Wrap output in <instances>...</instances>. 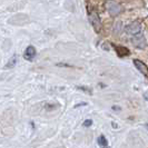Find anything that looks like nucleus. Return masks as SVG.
I'll return each instance as SVG.
<instances>
[{
  "label": "nucleus",
  "instance_id": "nucleus-1",
  "mask_svg": "<svg viewBox=\"0 0 148 148\" xmlns=\"http://www.w3.org/2000/svg\"><path fill=\"white\" fill-rule=\"evenodd\" d=\"M88 17L89 21L92 25V27L95 28V30L96 31H100V29H101V21H100V18H99L98 14L95 12V11H90Z\"/></svg>",
  "mask_w": 148,
  "mask_h": 148
},
{
  "label": "nucleus",
  "instance_id": "nucleus-2",
  "mask_svg": "<svg viewBox=\"0 0 148 148\" xmlns=\"http://www.w3.org/2000/svg\"><path fill=\"white\" fill-rule=\"evenodd\" d=\"M141 30V26L139 22H133V23H129L128 26L125 27V31H126L128 35H133V36H136L140 32Z\"/></svg>",
  "mask_w": 148,
  "mask_h": 148
},
{
  "label": "nucleus",
  "instance_id": "nucleus-3",
  "mask_svg": "<svg viewBox=\"0 0 148 148\" xmlns=\"http://www.w3.org/2000/svg\"><path fill=\"white\" fill-rule=\"evenodd\" d=\"M134 65L145 77H148V67L145 62H143L139 59H134Z\"/></svg>",
  "mask_w": 148,
  "mask_h": 148
},
{
  "label": "nucleus",
  "instance_id": "nucleus-4",
  "mask_svg": "<svg viewBox=\"0 0 148 148\" xmlns=\"http://www.w3.org/2000/svg\"><path fill=\"white\" fill-rule=\"evenodd\" d=\"M107 10H108V12L110 15L116 16L120 12V6H119L117 2H115V1H109L107 3Z\"/></svg>",
  "mask_w": 148,
  "mask_h": 148
},
{
  "label": "nucleus",
  "instance_id": "nucleus-5",
  "mask_svg": "<svg viewBox=\"0 0 148 148\" xmlns=\"http://www.w3.org/2000/svg\"><path fill=\"white\" fill-rule=\"evenodd\" d=\"M35 56H36V49H35V47H32V46L27 47L26 50H25V53H23V58L31 61V60L35 58Z\"/></svg>",
  "mask_w": 148,
  "mask_h": 148
},
{
  "label": "nucleus",
  "instance_id": "nucleus-6",
  "mask_svg": "<svg viewBox=\"0 0 148 148\" xmlns=\"http://www.w3.org/2000/svg\"><path fill=\"white\" fill-rule=\"evenodd\" d=\"M133 44L136 47H138V48H145L146 47V40H145V38L143 37L141 35L138 34V35H136L133 38Z\"/></svg>",
  "mask_w": 148,
  "mask_h": 148
},
{
  "label": "nucleus",
  "instance_id": "nucleus-7",
  "mask_svg": "<svg viewBox=\"0 0 148 148\" xmlns=\"http://www.w3.org/2000/svg\"><path fill=\"white\" fill-rule=\"evenodd\" d=\"M114 47H115V50H116L119 57H126L130 53V51L127 49L126 47H123V46H114Z\"/></svg>",
  "mask_w": 148,
  "mask_h": 148
},
{
  "label": "nucleus",
  "instance_id": "nucleus-8",
  "mask_svg": "<svg viewBox=\"0 0 148 148\" xmlns=\"http://www.w3.org/2000/svg\"><path fill=\"white\" fill-rule=\"evenodd\" d=\"M97 143H98V145H99V147L100 148H110L109 147V145H108V141H107V139H106V137L103 136V135L98 137Z\"/></svg>",
  "mask_w": 148,
  "mask_h": 148
},
{
  "label": "nucleus",
  "instance_id": "nucleus-9",
  "mask_svg": "<svg viewBox=\"0 0 148 148\" xmlns=\"http://www.w3.org/2000/svg\"><path fill=\"white\" fill-rule=\"evenodd\" d=\"M17 60H18V57H17V55H14L10 59L8 60V62L6 64V66L5 68L6 69H11V68H14L16 66V64H17Z\"/></svg>",
  "mask_w": 148,
  "mask_h": 148
},
{
  "label": "nucleus",
  "instance_id": "nucleus-10",
  "mask_svg": "<svg viewBox=\"0 0 148 148\" xmlns=\"http://www.w3.org/2000/svg\"><path fill=\"white\" fill-rule=\"evenodd\" d=\"M91 124H92V120H91V119H88V120H86V121L84 123V126L89 127V126H91Z\"/></svg>",
  "mask_w": 148,
  "mask_h": 148
},
{
  "label": "nucleus",
  "instance_id": "nucleus-11",
  "mask_svg": "<svg viewBox=\"0 0 148 148\" xmlns=\"http://www.w3.org/2000/svg\"><path fill=\"white\" fill-rule=\"evenodd\" d=\"M146 128H147V129H148V124H147V125H146Z\"/></svg>",
  "mask_w": 148,
  "mask_h": 148
}]
</instances>
